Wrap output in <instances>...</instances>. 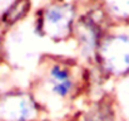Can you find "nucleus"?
Wrapping results in <instances>:
<instances>
[{
	"mask_svg": "<svg viewBox=\"0 0 129 121\" xmlns=\"http://www.w3.org/2000/svg\"><path fill=\"white\" fill-rule=\"evenodd\" d=\"M50 75L55 80V82H64V81L69 80V72L60 66H54L50 70Z\"/></svg>",
	"mask_w": 129,
	"mask_h": 121,
	"instance_id": "3",
	"label": "nucleus"
},
{
	"mask_svg": "<svg viewBox=\"0 0 129 121\" xmlns=\"http://www.w3.org/2000/svg\"><path fill=\"white\" fill-rule=\"evenodd\" d=\"M30 3L29 0H16L14 4L10 5V8L4 13L1 20L8 22V23H15L18 22L20 18H23L28 10H29Z\"/></svg>",
	"mask_w": 129,
	"mask_h": 121,
	"instance_id": "1",
	"label": "nucleus"
},
{
	"mask_svg": "<svg viewBox=\"0 0 129 121\" xmlns=\"http://www.w3.org/2000/svg\"><path fill=\"white\" fill-rule=\"evenodd\" d=\"M70 88H72V81L70 80H67L64 82H55L53 86V92L56 93L58 96L65 97L70 92Z\"/></svg>",
	"mask_w": 129,
	"mask_h": 121,
	"instance_id": "2",
	"label": "nucleus"
}]
</instances>
